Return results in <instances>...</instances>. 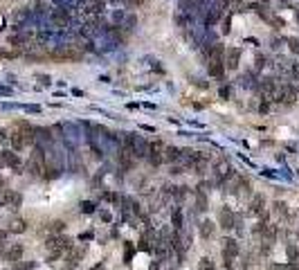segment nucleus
<instances>
[{
	"mask_svg": "<svg viewBox=\"0 0 299 270\" xmlns=\"http://www.w3.org/2000/svg\"><path fill=\"white\" fill-rule=\"evenodd\" d=\"M65 252L63 250H48V261H59Z\"/></svg>",
	"mask_w": 299,
	"mask_h": 270,
	"instance_id": "obj_28",
	"label": "nucleus"
},
{
	"mask_svg": "<svg viewBox=\"0 0 299 270\" xmlns=\"http://www.w3.org/2000/svg\"><path fill=\"white\" fill-rule=\"evenodd\" d=\"M256 2H263V5H265V2H268V0H256Z\"/></svg>",
	"mask_w": 299,
	"mask_h": 270,
	"instance_id": "obj_38",
	"label": "nucleus"
},
{
	"mask_svg": "<svg viewBox=\"0 0 299 270\" xmlns=\"http://www.w3.org/2000/svg\"><path fill=\"white\" fill-rule=\"evenodd\" d=\"M0 164L9 167L14 173H23L25 171V162L20 160L18 151H14V149H2V151H0Z\"/></svg>",
	"mask_w": 299,
	"mask_h": 270,
	"instance_id": "obj_2",
	"label": "nucleus"
},
{
	"mask_svg": "<svg viewBox=\"0 0 299 270\" xmlns=\"http://www.w3.org/2000/svg\"><path fill=\"white\" fill-rule=\"evenodd\" d=\"M198 270H216V264L209 259V257H202V259L198 261Z\"/></svg>",
	"mask_w": 299,
	"mask_h": 270,
	"instance_id": "obj_23",
	"label": "nucleus"
},
{
	"mask_svg": "<svg viewBox=\"0 0 299 270\" xmlns=\"http://www.w3.org/2000/svg\"><path fill=\"white\" fill-rule=\"evenodd\" d=\"M101 221L103 223H110V214H108V212H101Z\"/></svg>",
	"mask_w": 299,
	"mask_h": 270,
	"instance_id": "obj_36",
	"label": "nucleus"
},
{
	"mask_svg": "<svg viewBox=\"0 0 299 270\" xmlns=\"http://www.w3.org/2000/svg\"><path fill=\"white\" fill-rule=\"evenodd\" d=\"M20 203H23V196L18 192H11V189H0V205L7 207V210H18Z\"/></svg>",
	"mask_w": 299,
	"mask_h": 270,
	"instance_id": "obj_5",
	"label": "nucleus"
},
{
	"mask_svg": "<svg viewBox=\"0 0 299 270\" xmlns=\"http://www.w3.org/2000/svg\"><path fill=\"white\" fill-rule=\"evenodd\" d=\"M30 39H32V32H25V34H14V36H9V45L20 48V45H25Z\"/></svg>",
	"mask_w": 299,
	"mask_h": 270,
	"instance_id": "obj_18",
	"label": "nucleus"
},
{
	"mask_svg": "<svg viewBox=\"0 0 299 270\" xmlns=\"http://www.w3.org/2000/svg\"><path fill=\"white\" fill-rule=\"evenodd\" d=\"M202 54H205L207 61H223L225 59V45L223 43H211L202 48Z\"/></svg>",
	"mask_w": 299,
	"mask_h": 270,
	"instance_id": "obj_7",
	"label": "nucleus"
},
{
	"mask_svg": "<svg viewBox=\"0 0 299 270\" xmlns=\"http://www.w3.org/2000/svg\"><path fill=\"white\" fill-rule=\"evenodd\" d=\"M286 252H288V259L293 261V264H297V259H299V248L295 246V243H288V248H286Z\"/></svg>",
	"mask_w": 299,
	"mask_h": 270,
	"instance_id": "obj_22",
	"label": "nucleus"
},
{
	"mask_svg": "<svg viewBox=\"0 0 299 270\" xmlns=\"http://www.w3.org/2000/svg\"><path fill=\"white\" fill-rule=\"evenodd\" d=\"M9 142V131L7 128H0V144H7Z\"/></svg>",
	"mask_w": 299,
	"mask_h": 270,
	"instance_id": "obj_29",
	"label": "nucleus"
},
{
	"mask_svg": "<svg viewBox=\"0 0 299 270\" xmlns=\"http://www.w3.org/2000/svg\"><path fill=\"white\" fill-rule=\"evenodd\" d=\"M7 230H9L11 234H23V232H27V221H25V218H14Z\"/></svg>",
	"mask_w": 299,
	"mask_h": 270,
	"instance_id": "obj_15",
	"label": "nucleus"
},
{
	"mask_svg": "<svg viewBox=\"0 0 299 270\" xmlns=\"http://www.w3.org/2000/svg\"><path fill=\"white\" fill-rule=\"evenodd\" d=\"M196 201H198V210L205 212L207 210V196H205V189H200V187H198V192H196Z\"/></svg>",
	"mask_w": 299,
	"mask_h": 270,
	"instance_id": "obj_21",
	"label": "nucleus"
},
{
	"mask_svg": "<svg viewBox=\"0 0 299 270\" xmlns=\"http://www.w3.org/2000/svg\"><path fill=\"white\" fill-rule=\"evenodd\" d=\"M263 207H265V198L263 194H254L250 203V214H263Z\"/></svg>",
	"mask_w": 299,
	"mask_h": 270,
	"instance_id": "obj_14",
	"label": "nucleus"
},
{
	"mask_svg": "<svg viewBox=\"0 0 299 270\" xmlns=\"http://www.w3.org/2000/svg\"><path fill=\"white\" fill-rule=\"evenodd\" d=\"M272 270H299V266L293 264V261H288V264H275Z\"/></svg>",
	"mask_w": 299,
	"mask_h": 270,
	"instance_id": "obj_25",
	"label": "nucleus"
},
{
	"mask_svg": "<svg viewBox=\"0 0 299 270\" xmlns=\"http://www.w3.org/2000/svg\"><path fill=\"white\" fill-rule=\"evenodd\" d=\"M239 252H241L239 241L234 236H225L223 239V266H225V270H232V264L239 257Z\"/></svg>",
	"mask_w": 299,
	"mask_h": 270,
	"instance_id": "obj_1",
	"label": "nucleus"
},
{
	"mask_svg": "<svg viewBox=\"0 0 299 270\" xmlns=\"http://www.w3.org/2000/svg\"><path fill=\"white\" fill-rule=\"evenodd\" d=\"M270 65V59L265 56V54H256V59H254V72H259V70L268 68Z\"/></svg>",
	"mask_w": 299,
	"mask_h": 270,
	"instance_id": "obj_19",
	"label": "nucleus"
},
{
	"mask_svg": "<svg viewBox=\"0 0 299 270\" xmlns=\"http://www.w3.org/2000/svg\"><path fill=\"white\" fill-rule=\"evenodd\" d=\"M164 160L173 164V162L182 160V151L178 147H164Z\"/></svg>",
	"mask_w": 299,
	"mask_h": 270,
	"instance_id": "obj_16",
	"label": "nucleus"
},
{
	"mask_svg": "<svg viewBox=\"0 0 299 270\" xmlns=\"http://www.w3.org/2000/svg\"><path fill=\"white\" fill-rule=\"evenodd\" d=\"M286 43H288V48H290V52H295V54H299V39H295V36H290V39H286Z\"/></svg>",
	"mask_w": 299,
	"mask_h": 270,
	"instance_id": "obj_26",
	"label": "nucleus"
},
{
	"mask_svg": "<svg viewBox=\"0 0 299 270\" xmlns=\"http://www.w3.org/2000/svg\"><path fill=\"white\" fill-rule=\"evenodd\" d=\"M48 18L52 25H56L59 30H65L70 25V9H65V7H52V9L48 11Z\"/></svg>",
	"mask_w": 299,
	"mask_h": 270,
	"instance_id": "obj_3",
	"label": "nucleus"
},
{
	"mask_svg": "<svg viewBox=\"0 0 299 270\" xmlns=\"http://www.w3.org/2000/svg\"><path fill=\"white\" fill-rule=\"evenodd\" d=\"M81 212H86V214H93V212H95V205H93V203H88V201L81 203Z\"/></svg>",
	"mask_w": 299,
	"mask_h": 270,
	"instance_id": "obj_30",
	"label": "nucleus"
},
{
	"mask_svg": "<svg viewBox=\"0 0 299 270\" xmlns=\"http://www.w3.org/2000/svg\"><path fill=\"white\" fill-rule=\"evenodd\" d=\"M268 110H270V104H268V99H263V102L259 104V113L263 115V113H268Z\"/></svg>",
	"mask_w": 299,
	"mask_h": 270,
	"instance_id": "obj_32",
	"label": "nucleus"
},
{
	"mask_svg": "<svg viewBox=\"0 0 299 270\" xmlns=\"http://www.w3.org/2000/svg\"><path fill=\"white\" fill-rule=\"evenodd\" d=\"M171 225H173V230H180V232H182V227H185V214H182L180 203H176V207H173V212H171Z\"/></svg>",
	"mask_w": 299,
	"mask_h": 270,
	"instance_id": "obj_12",
	"label": "nucleus"
},
{
	"mask_svg": "<svg viewBox=\"0 0 299 270\" xmlns=\"http://www.w3.org/2000/svg\"><path fill=\"white\" fill-rule=\"evenodd\" d=\"M171 173H173V176H180V173H185V169L176 164V167H171Z\"/></svg>",
	"mask_w": 299,
	"mask_h": 270,
	"instance_id": "obj_35",
	"label": "nucleus"
},
{
	"mask_svg": "<svg viewBox=\"0 0 299 270\" xmlns=\"http://www.w3.org/2000/svg\"><path fill=\"white\" fill-rule=\"evenodd\" d=\"M140 128H142V131H149V133H155V126H147V124H142Z\"/></svg>",
	"mask_w": 299,
	"mask_h": 270,
	"instance_id": "obj_37",
	"label": "nucleus"
},
{
	"mask_svg": "<svg viewBox=\"0 0 299 270\" xmlns=\"http://www.w3.org/2000/svg\"><path fill=\"white\" fill-rule=\"evenodd\" d=\"M48 230L52 232V234H61V232L65 230V221H59V218H56V221H52L48 225Z\"/></svg>",
	"mask_w": 299,
	"mask_h": 270,
	"instance_id": "obj_20",
	"label": "nucleus"
},
{
	"mask_svg": "<svg viewBox=\"0 0 299 270\" xmlns=\"http://www.w3.org/2000/svg\"><path fill=\"white\" fill-rule=\"evenodd\" d=\"M272 207H275V212H277V214H281V216L288 214V210H286L288 205H286L284 201H275V205H272Z\"/></svg>",
	"mask_w": 299,
	"mask_h": 270,
	"instance_id": "obj_27",
	"label": "nucleus"
},
{
	"mask_svg": "<svg viewBox=\"0 0 299 270\" xmlns=\"http://www.w3.org/2000/svg\"><path fill=\"white\" fill-rule=\"evenodd\" d=\"M164 147H162V142H149V153H147V160L151 167H160L162 160H164Z\"/></svg>",
	"mask_w": 299,
	"mask_h": 270,
	"instance_id": "obj_6",
	"label": "nucleus"
},
{
	"mask_svg": "<svg viewBox=\"0 0 299 270\" xmlns=\"http://www.w3.org/2000/svg\"><path fill=\"white\" fill-rule=\"evenodd\" d=\"M11 93H14L11 88H7V86H0V97H11Z\"/></svg>",
	"mask_w": 299,
	"mask_h": 270,
	"instance_id": "obj_33",
	"label": "nucleus"
},
{
	"mask_svg": "<svg viewBox=\"0 0 299 270\" xmlns=\"http://www.w3.org/2000/svg\"><path fill=\"white\" fill-rule=\"evenodd\" d=\"M36 79H39V81H41V84H43V86H50V84H52V79H50L48 74H39V77H36Z\"/></svg>",
	"mask_w": 299,
	"mask_h": 270,
	"instance_id": "obj_34",
	"label": "nucleus"
},
{
	"mask_svg": "<svg viewBox=\"0 0 299 270\" xmlns=\"http://www.w3.org/2000/svg\"><path fill=\"white\" fill-rule=\"evenodd\" d=\"M147 153H149V142L142 135H133V156H135V160L147 158Z\"/></svg>",
	"mask_w": 299,
	"mask_h": 270,
	"instance_id": "obj_8",
	"label": "nucleus"
},
{
	"mask_svg": "<svg viewBox=\"0 0 299 270\" xmlns=\"http://www.w3.org/2000/svg\"><path fill=\"white\" fill-rule=\"evenodd\" d=\"M218 95H221L223 99H230V95H232V90H230V86H223L221 90H218Z\"/></svg>",
	"mask_w": 299,
	"mask_h": 270,
	"instance_id": "obj_31",
	"label": "nucleus"
},
{
	"mask_svg": "<svg viewBox=\"0 0 299 270\" xmlns=\"http://www.w3.org/2000/svg\"><path fill=\"white\" fill-rule=\"evenodd\" d=\"M236 223V214L232 210H227V207H223L221 212H218V225L223 227V230H232Z\"/></svg>",
	"mask_w": 299,
	"mask_h": 270,
	"instance_id": "obj_10",
	"label": "nucleus"
},
{
	"mask_svg": "<svg viewBox=\"0 0 299 270\" xmlns=\"http://www.w3.org/2000/svg\"><path fill=\"white\" fill-rule=\"evenodd\" d=\"M256 90L261 93V99H268V102H272V97L277 95V79H272V77L259 79V81H256Z\"/></svg>",
	"mask_w": 299,
	"mask_h": 270,
	"instance_id": "obj_4",
	"label": "nucleus"
},
{
	"mask_svg": "<svg viewBox=\"0 0 299 270\" xmlns=\"http://www.w3.org/2000/svg\"><path fill=\"white\" fill-rule=\"evenodd\" d=\"M241 54H243V52H241V48H227L225 50V59H223V61H225V68L227 70H236V68H239Z\"/></svg>",
	"mask_w": 299,
	"mask_h": 270,
	"instance_id": "obj_9",
	"label": "nucleus"
},
{
	"mask_svg": "<svg viewBox=\"0 0 299 270\" xmlns=\"http://www.w3.org/2000/svg\"><path fill=\"white\" fill-rule=\"evenodd\" d=\"M221 25H223V34H230L232 32V14H225L221 18Z\"/></svg>",
	"mask_w": 299,
	"mask_h": 270,
	"instance_id": "obj_24",
	"label": "nucleus"
},
{
	"mask_svg": "<svg viewBox=\"0 0 299 270\" xmlns=\"http://www.w3.org/2000/svg\"><path fill=\"white\" fill-rule=\"evenodd\" d=\"M198 230H200V236L202 239H211V236H214V232H216V225L211 221H202L200 225H198Z\"/></svg>",
	"mask_w": 299,
	"mask_h": 270,
	"instance_id": "obj_17",
	"label": "nucleus"
},
{
	"mask_svg": "<svg viewBox=\"0 0 299 270\" xmlns=\"http://www.w3.org/2000/svg\"><path fill=\"white\" fill-rule=\"evenodd\" d=\"M23 255H25V248L20 246V243H11V246L5 250V259L7 261H20V259H23Z\"/></svg>",
	"mask_w": 299,
	"mask_h": 270,
	"instance_id": "obj_13",
	"label": "nucleus"
},
{
	"mask_svg": "<svg viewBox=\"0 0 299 270\" xmlns=\"http://www.w3.org/2000/svg\"><path fill=\"white\" fill-rule=\"evenodd\" d=\"M225 61H209L207 63V72H209V77L214 79H223L225 77Z\"/></svg>",
	"mask_w": 299,
	"mask_h": 270,
	"instance_id": "obj_11",
	"label": "nucleus"
}]
</instances>
